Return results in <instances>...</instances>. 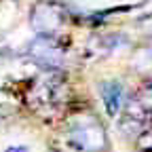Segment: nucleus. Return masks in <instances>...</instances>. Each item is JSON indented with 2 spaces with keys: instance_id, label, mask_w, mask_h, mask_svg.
Instances as JSON below:
<instances>
[{
  "instance_id": "1",
  "label": "nucleus",
  "mask_w": 152,
  "mask_h": 152,
  "mask_svg": "<svg viewBox=\"0 0 152 152\" xmlns=\"http://www.w3.org/2000/svg\"><path fill=\"white\" fill-rule=\"evenodd\" d=\"M28 106L38 114H51L68 102V85L61 72H47L30 83L26 91Z\"/></svg>"
},
{
  "instance_id": "2",
  "label": "nucleus",
  "mask_w": 152,
  "mask_h": 152,
  "mask_svg": "<svg viewBox=\"0 0 152 152\" xmlns=\"http://www.w3.org/2000/svg\"><path fill=\"white\" fill-rule=\"evenodd\" d=\"M68 142L78 152H108V135L93 112H76L68 123Z\"/></svg>"
},
{
  "instance_id": "3",
  "label": "nucleus",
  "mask_w": 152,
  "mask_h": 152,
  "mask_svg": "<svg viewBox=\"0 0 152 152\" xmlns=\"http://www.w3.org/2000/svg\"><path fill=\"white\" fill-rule=\"evenodd\" d=\"M26 55L47 72H61L68 61V45L59 36H36L28 45Z\"/></svg>"
},
{
  "instance_id": "4",
  "label": "nucleus",
  "mask_w": 152,
  "mask_h": 152,
  "mask_svg": "<svg viewBox=\"0 0 152 152\" xmlns=\"http://www.w3.org/2000/svg\"><path fill=\"white\" fill-rule=\"evenodd\" d=\"M68 19L70 13L59 0H38L30 11V26L36 36H59Z\"/></svg>"
},
{
  "instance_id": "5",
  "label": "nucleus",
  "mask_w": 152,
  "mask_h": 152,
  "mask_svg": "<svg viewBox=\"0 0 152 152\" xmlns=\"http://www.w3.org/2000/svg\"><path fill=\"white\" fill-rule=\"evenodd\" d=\"M99 95H102V102L106 106L108 116L110 118H116L118 112L127 104V99H125V87L118 80H104L99 85Z\"/></svg>"
},
{
  "instance_id": "6",
  "label": "nucleus",
  "mask_w": 152,
  "mask_h": 152,
  "mask_svg": "<svg viewBox=\"0 0 152 152\" xmlns=\"http://www.w3.org/2000/svg\"><path fill=\"white\" fill-rule=\"evenodd\" d=\"M127 45V38L121 34H97L89 40V53L91 55H112L114 51L123 49Z\"/></svg>"
},
{
  "instance_id": "7",
  "label": "nucleus",
  "mask_w": 152,
  "mask_h": 152,
  "mask_svg": "<svg viewBox=\"0 0 152 152\" xmlns=\"http://www.w3.org/2000/svg\"><path fill=\"white\" fill-rule=\"evenodd\" d=\"M133 99H135L148 114H152V83H146L144 87H140V91L133 95Z\"/></svg>"
},
{
  "instance_id": "8",
  "label": "nucleus",
  "mask_w": 152,
  "mask_h": 152,
  "mask_svg": "<svg viewBox=\"0 0 152 152\" xmlns=\"http://www.w3.org/2000/svg\"><path fill=\"white\" fill-rule=\"evenodd\" d=\"M135 144H137L140 152H152V127L146 133H142V135L135 140Z\"/></svg>"
},
{
  "instance_id": "9",
  "label": "nucleus",
  "mask_w": 152,
  "mask_h": 152,
  "mask_svg": "<svg viewBox=\"0 0 152 152\" xmlns=\"http://www.w3.org/2000/svg\"><path fill=\"white\" fill-rule=\"evenodd\" d=\"M7 152H28V148L26 146H11V148H7Z\"/></svg>"
},
{
  "instance_id": "10",
  "label": "nucleus",
  "mask_w": 152,
  "mask_h": 152,
  "mask_svg": "<svg viewBox=\"0 0 152 152\" xmlns=\"http://www.w3.org/2000/svg\"><path fill=\"white\" fill-rule=\"evenodd\" d=\"M148 55H150V59H152V45L148 47Z\"/></svg>"
}]
</instances>
